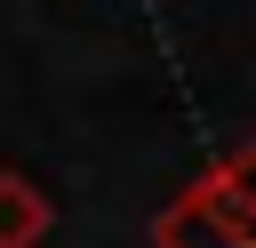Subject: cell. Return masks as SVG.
Here are the masks:
<instances>
[{"mask_svg": "<svg viewBox=\"0 0 256 248\" xmlns=\"http://www.w3.org/2000/svg\"><path fill=\"white\" fill-rule=\"evenodd\" d=\"M184 200H200L216 224H232V232H256V160L248 152H224L208 176H192V192Z\"/></svg>", "mask_w": 256, "mask_h": 248, "instance_id": "1", "label": "cell"}, {"mask_svg": "<svg viewBox=\"0 0 256 248\" xmlns=\"http://www.w3.org/2000/svg\"><path fill=\"white\" fill-rule=\"evenodd\" d=\"M48 192L24 176V168H0V248H40L48 240Z\"/></svg>", "mask_w": 256, "mask_h": 248, "instance_id": "2", "label": "cell"}, {"mask_svg": "<svg viewBox=\"0 0 256 248\" xmlns=\"http://www.w3.org/2000/svg\"><path fill=\"white\" fill-rule=\"evenodd\" d=\"M152 248H256V232L216 224L200 200H168V208L152 216Z\"/></svg>", "mask_w": 256, "mask_h": 248, "instance_id": "3", "label": "cell"}]
</instances>
